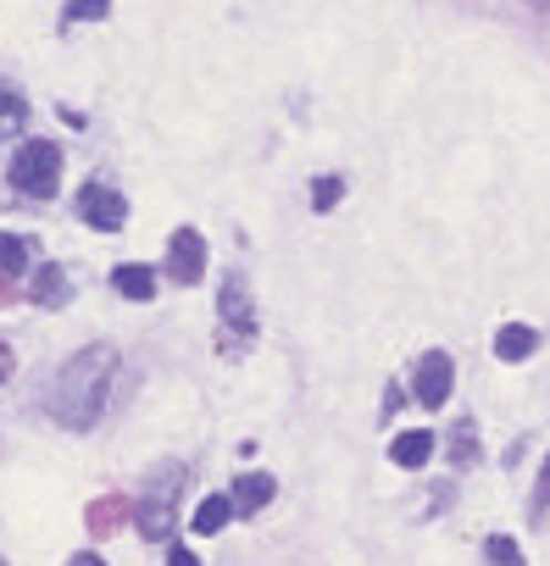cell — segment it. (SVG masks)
Returning <instances> with one entry per match:
<instances>
[{
	"mask_svg": "<svg viewBox=\"0 0 550 566\" xmlns=\"http://www.w3.org/2000/svg\"><path fill=\"white\" fill-rule=\"evenodd\" d=\"M112 373H117V356L106 345L79 350L51 384V417L68 422V428H90L101 417L106 395H112Z\"/></svg>",
	"mask_w": 550,
	"mask_h": 566,
	"instance_id": "cell-1",
	"label": "cell"
},
{
	"mask_svg": "<svg viewBox=\"0 0 550 566\" xmlns=\"http://www.w3.org/2000/svg\"><path fill=\"white\" fill-rule=\"evenodd\" d=\"M12 184L23 189V195H56V184H62V150L51 145V139H29L18 156H12Z\"/></svg>",
	"mask_w": 550,
	"mask_h": 566,
	"instance_id": "cell-2",
	"label": "cell"
},
{
	"mask_svg": "<svg viewBox=\"0 0 550 566\" xmlns=\"http://www.w3.org/2000/svg\"><path fill=\"white\" fill-rule=\"evenodd\" d=\"M79 217L90 228H101V233H117L128 222V200L117 189H106V184H90V189H79Z\"/></svg>",
	"mask_w": 550,
	"mask_h": 566,
	"instance_id": "cell-3",
	"label": "cell"
},
{
	"mask_svg": "<svg viewBox=\"0 0 550 566\" xmlns=\"http://www.w3.org/2000/svg\"><path fill=\"white\" fill-rule=\"evenodd\" d=\"M450 384H456V367H450V356H445V350H428V356L417 361L412 395H417L423 406H445V400H450Z\"/></svg>",
	"mask_w": 550,
	"mask_h": 566,
	"instance_id": "cell-4",
	"label": "cell"
},
{
	"mask_svg": "<svg viewBox=\"0 0 550 566\" xmlns=\"http://www.w3.org/2000/svg\"><path fill=\"white\" fill-rule=\"evenodd\" d=\"M173 500H178V467H162V489H151L139 505V533L151 538L173 533Z\"/></svg>",
	"mask_w": 550,
	"mask_h": 566,
	"instance_id": "cell-5",
	"label": "cell"
},
{
	"mask_svg": "<svg viewBox=\"0 0 550 566\" xmlns=\"http://www.w3.org/2000/svg\"><path fill=\"white\" fill-rule=\"evenodd\" d=\"M200 266H206V239H200L195 228H178V233H173V277H178V283H195Z\"/></svg>",
	"mask_w": 550,
	"mask_h": 566,
	"instance_id": "cell-6",
	"label": "cell"
},
{
	"mask_svg": "<svg viewBox=\"0 0 550 566\" xmlns=\"http://www.w3.org/2000/svg\"><path fill=\"white\" fill-rule=\"evenodd\" d=\"M428 455H434V433H428V428H412V433H401V439L390 444V461L406 467V472H417Z\"/></svg>",
	"mask_w": 550,
	"mask_h": 566,
	"instance_id": "cell-7",
	"label": "cell"
},
{
	"mask_svg": "<svg viewBox=\"0 0 550 566\" xmlns=\"http://www.w3.org/2000/svg\"><path fill=\"white\" fill-rule=\"evenodd\" d=\"M272 489H279V483H272L267 472H250V478H239V483H234V494H228V505L250 516V511H261V505L272 500Z\"/></svg>",
	"mask_w": 550,
	"mask_h": 566,
	"instance_id": "cell-8",
	"label": "cell"
},
{
	"mask_svg": "<svg viewBox=\"0 0 550 566\" xmlns=\"http://www.w3.org/2000/svg\"><path fill=\"white\" fill-rule=\"evenodd\" d=\"M533 345H539V334L522 328V323H506V328L495 334V356H500V361H528Z\"/></svg>",
	"mask_w": 550,
	"mask_h": 566,
	"instance_id": "cell-9",
	"label": "cell"
},
{
	"mask_svg": "<svg viewBox=\"0 0 550 566\" xmlns=\"http://www.w3.org/2000/svg\"><path fill=\"white\" fill-rule=\"evenodd\" d=\"M112 283H117V295H128V301H151L156 295V272L151 266H117Z\"/></svg>",
	"mask_w": 550,
	"mask_h": 566,
	"instance_id": "cell-10",
	"label": "cell"
},
{
	"mask_svg": "<svg viewBox=\"0 0 550 566\" xmlns=\"http://www.w3.org/2000/svg\"><path fill=\"white\" fill-rule=\"evenodd\" d=\"M29 295H34V306H62V301H68V272H62V266H40Z\"/></svg>",
	"mask_w": 550,
	"mask_h": 566,
	"instance_id": "cell-11",
	"label": "cell"
},
{
	"mask_svg": "<svg viewBox=\"0 0 550 566\" xmlns=\"http://www.w3.org/2000/svg\"><path fill=\"white\" fill-rule=\"evenodd\" d=\"M23 123H29V101H23L12 84H0V139L23 134Z\"/></svg>",
	"mask_w": 550,
	"mask_h": 566,
	"instance_id": "cell-12",
	"label": "cell"
},
{
	"mask_svg": "<svg viewBox=\"0 0 550 566\" xmlns=\"http://www.w3.org/2000/svg\"><path fill=\"white\" fill-rule=\"evenodd\" d=\"M228 516H234V505H228V494H211V500H200V511H195V533H222L228 527Z\"/></svg>",
	"mask_w": 550,
	"mask_h": 566,
	"instance_id": "cell-13",
	"label": "cell"
},
{
	"mask_svg": "<svg viewBox=\"0 0 550 566\" xmlns=\"http://www.w3.org/2000/svg\"><path fill=\"white\" fill-rule=\"evenodd\" d=\"M23 266H29V239L0 233V272H23Z\"/></svg>",
	"mask_w": 550,
	"mask_h": 566,
	"instance_id": "cell-14",
	"label": "cell"
},
{
	"mask_svg": "<svg viewBox=\"0 0 550 566\" xmlns=\"http://www.w3.org/2000/svg\"><path fill=\"white\" fill-rule=\"evenodd\" d=\"M222 317H228V323H245V328H250V301L239 295V277H228V283H222Z\"/></svg>",
	"mask_w": 550,
	"mask_h": 566,
	"instance_id": "cell-15",
	"label": "cell"
},
{
	"mask_svg": "<svg viewBox=\"0 0 550 566\" xmlns=\"http://www.w3.org/2000/svg\"><path fill=\"white\" fill-rule=\"evenodd\" d=\"M106 12H112V0H68L73 23H90V18H106Z\"/></svg>",
	"mask_w": 550,
	"mask_h": 566,
	"instance_id": "cell-16",
	"label": "cell"
},
{
	"mask_svg": "<svg viewBox=\"0 0 550 566\" xmlns=\"http://www.w3.org/2000/svg\"><path fill=\"white\" fill-rule=\"evenodd\" d=\"M484 555H489L495 566H522V555H517V544H511V538H489V544H484Z\"/></svg>",
	"mask_w": 550,
	"mask_h": 566,
	"instance_id": "cell-17",
	"label": "cell"
},
{
	"mask_svg": "<svg viewBox=\"0 0 550 566\" xmlns=\"http://www.w3.org/2000/svg\"><path fill=\"white\" fill-rule=\"evenodd\" d=\"M340 195H345V184H340V178H318V189H312V206H318V211H329Z\"/></svg>",
	"mask_w": 550,
	"mask_h": 566,
	"instance_id": "cell-18",
	"label": "cell"
},
{
	"mask_svg": "<svg viewBox=\"0 0 550 566\" xmlns=\"http://www.w3.org/2000/svg\"><path fill=\"white\" fill-rule=\"evenodd\" d=\"M467 455H473V428L461 422V428H456V461H467Z\"/></svg>",
	"mask_w": 550,
	"mask_h": 566,
	"instance_id": "cell-19",
	"label": "cell"
},
{
	"mask_svg": "<svg viewBox=\"0 0 550 566\" xmlns=\"http://www.w3.org/2000/svg\"><path fill=\"white\" fill-rule=\"evenodd\" d=\"M533 505H539V511L550 505V461H544V472H539V494H533Z\"/></svg>",
	"mask_w": 550,
	"mask_h": 566,
	"instance_id": "cell-20",
	"label": "cell"
},
{
	"mask_svg": "<svg viewBox=\"0 0 550 566\" xmlns=\"http://www.w3.org/2000/svg\"><path fill=\"white\" fill-rule=\"evenodd\" d=\"M167 566H200V560H195L189 549H173V555H167Z\"/></svg>",
	"mask_w": 550,
	"mask_h": 566,
	"instance_id": "cell-21",
	"label": "cell"
},
{
	"mask_svg": "<svg viewBox=\"0 0 550 566\" xmlns=\"http://www.w3.org/2000/svg\"><path fill=\"white\" fill-rule=\"evenodd\" d=\"M7 373H12V350H7V345H0V378H7Z\"/></svg>",
	"mask_w": 550,
	"mask_h": 566,
	"instance_id": "cell-22",
	"label": "cell"
},
{
	"mask_svg": "<svg viewBox=\"0 0 550 566\" xmlns=\"http://www.w3.org/2000/svg\"><path fill=\"white\" fill-rule=\"evenodd\" d=\"M68 566H101V555H73Z\"/></svg>",
	"mask_w": 550,
	"mask_h": 566,
	"instance_id": "cell-23",
	"label": "cell"
}]
</instances>
